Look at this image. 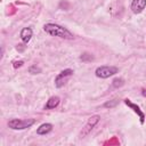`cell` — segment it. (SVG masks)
<instances>
[{
  "instance_id": "obj_5",
  "label": "cell",
  "mask_w": 146,
  "mask_h": 146,
  "mask_svg": "<svg viewBox=\"0 0 146 146\" xmlns=\"http://www.w3.org/2000/svg\"><path fill=\"white\" fill-rule=\"evenodd\" d=\"M99 116L98 115H94V116H91L89 120H88V122H87V124L84 125V128L82 129V131L80 132V138H83L86 135H88L89 133V131L98 123V121H99Z\"/></svg>"
},
{
  "instance_id": "obj_2",
  "label": "cell",
  "mask_w": 146,
  "mask_h": 146,
  "mask_svg": "<svg viewBox=\"0 0 146 146\" xmlns=\"http://www.w3.org/2000/svg\"><path fill=\"white\" fill-rule=\"evenodd\" d=\"M34 119H11L8 121V127L14 130H23L34 124Z\"/></svg>"
},
{
  "instance_id": "obj_10",
  "label": "cell",
  "mask_w": 146,
  "mask_h": 146,
  "mask_svg": "<svg viewBox=\"0 0 146 146\" xmlns=\"http://www.w3.org/2000/svg\"><path fill=\"white\" fill-rule=\"evenodd\" d=\"M59 104V97L57 96H54V97H50L46 104V110H51V108H55L57 105Z\"/></svg>"
},
{
  "instance_id": "obj_11",
  "label": "cell",
  "mask_w": 146,
  "mask_h": 146,
  "mask_svg": "<svg viewBox=\"0 0 146 146\" xmlns=\"http://www.w3.org/2000/svg\"><path fill=\"white\" fill-rule=\"evenodd\" d=\"M29 72H30V73H32V74H38V73H40V72H41V68H40V67H38L36 65H33V66H31V67L29 68Z\"/></svg>"
},
{
  "instance_id": "obj_16",
  "label": "cell",
  "mask_w": 146,
  "mask_h": 146,
  "mask_svg": "<svg viewBox=\"0 0 146 146\" xmlns=\"http://www.w3.org/2000/svg\"><path fill=\"white\" fill-rule=\"evenodd\" d=\"M141 94H143V96H145V97H146V88H145V89H143Z\"/></svg>"
},
{
  "instance_id": "obj_8",
  "label": "cell",
  "mask_w": 146,
  "mask_h": 146,
  "mask_svg": "<svg viewBox=\"0 0 146 146\" xmlns=\"http://www.w3.org/2000/svg\"><path fill=\"white\" fill-rule=\"evenodd\" d=\"M32 30L30 29V27H24L22 31H21V39H22V41L24 42V43H27L30 40H31V38H32Z\"/></svg>"
},
{
  "instance_id": "obj_12",
  "label": "cell",
  "mask_w": 146,
  "mask_h": 146,
  "mask_svg": "<svg viewBox=\"0 0 146 146\" xmlns=\"http://www.w3.org/2000/svg\"><path fill=\"white\" fill-rule=\"evenodd\" d=\"M123 79H114L113 80V86L115 87V88H119V87H121V86H123Z\"/></svg>"
},
{
  "instance_id": "obj_1",
  "label": "cell",
  "mask_w": 146,
  "mask_h": 146,
  "mask_svg": "<svg viewBox=\"0 0 146 146\" xmlns=\"http://www.w3.org/2000/svg\"><path fill=\"white\" fill-rule=\"evenodd\" d=\"M43 30L46 31V33H48L49 35L52 36H59L63 39H67L71 40L74 38V35L64 26H60L58 24H54V23H48L43 26Z\"/></svg>"
},
{
  "instance_id": "obj_14",
  "label": "cell",
  "mask_w": 146,
  "mask_h": 146,
  "mask_svg": "<svg viewBox=\"0 0 146 146\" xmlns=\"http://www.w3.org/2000/svg\"><path fill=\"white\" fill-rule=\"evenodd\" d=\"M116 104H117V100L114 99L113 102H108V103H106V104H105V107H113V106H115Z\"/></svg>"
},
{
  "instance_id": "obj_7",
  "label": "cell",
  "mask_w": 146,
  "mask_h": 146,
  "mask_svg": "<svg viewBox=\"0 0 146 146\" xmlns=\"http://www.w3.org/2000/svg\"><path fill=\"white\" fill-rule=\"evenodd\" d=\"M146 7V0H132L131 10L133 14H140Z\"/></svg>"
},
{
  "instance_id": "obj_9",
  "label": "cell",
  "mask_w": 146,
  "mask_h": 146,
  "mask_svg": "<svg viewBox=\"0 0 146 146\" xmlns=\"http://www.w3.org/2000/svg\"><path fill=\"white\" fill-rule=\"evenodd\" d=\"M51 130H52L51 123H43L36 129V133L38 135H46V133H49Z\"/></svg>"
},
{
  "instance_id": "obj_15",
  "label": "cell",
  "mask_w": 146,
  "mask_h": 146,
  "mask_svg": "<svg viewBox=\"0 0 146 146\" xmlns=\"http://www.w3.org/2000/svg\"><path fill=\"white\" fill-rule=\"evenodd\" d=\"M24 63H23V60H16V62H14V68H17V67H21L22 65H23Z\"/></svg>"
},
{
  "instance_id": "obj_6",
  "label": "cell",
  "mask_w": 146,
  "mask_h": 146,
  "mask_svg": "<svg viewBox=\"0 0 146 146\" xmlns=\"http://www.w3.org/2000/svg\"><path fill=\"white\" fill-rule=\"evenodd\" d=\"M124 104L127 105V106H129L135 113H137V115L139 116V120H140V123L143 124L144 122H145V114L141 112V110L139 108V106L138 105H136V104H133L132 102H130V99H124Z\"/></svg>"
},
{
  "instance_id": "obj_4",
  "label": "cell",
  "mask_w": 146,
  "mask_h": 146,
  "mask_svg": "<svg viewBox=\"0 0 146 146\" xmlns=\"http://www.w3.org/2000/svg\"><path fill=\"white\" fill-rule=\"evenodd\" d=\"M73 73H74V72H73V70H71V68H67V70L62 71V72L56 76V79H55V86H56L57 88L63 87V86L65 84L67 78H70Z\"/></svg>"
},
{
  "instance_id": "obj_13",
  "label": "cell",
  "mask_w": 146,
  "mask_h": 146,
  "mask_svg": "<svg viewBox=\"0 0 146 146\" xmlns=\"http://www.w3.org/2000/svg\"><path fill=\"white\" fill-rule=\"evenodd\" d=\"M80 58H81V60H87V59L91 60V59H92V56H91V55H89V54H83Z\"/></svg>"
},
{
  "instance_id": "obj_3",
  "label": "cell",
  "mask_w": 146,
  "mask_h": 146,
  "mask_svg": "<svg viewBox=\"0 0 146 146\" xmlns=\"http://www.w3.org/2000/svg\"><path fill=\"white\" fill-rule=\"evenodd\" d=\"M117 67L115 66H100L98 68H96V76L100 78V79H106L110 78L112 75H114L115 73H117Z\"/></svg>"
}]
</instances>
